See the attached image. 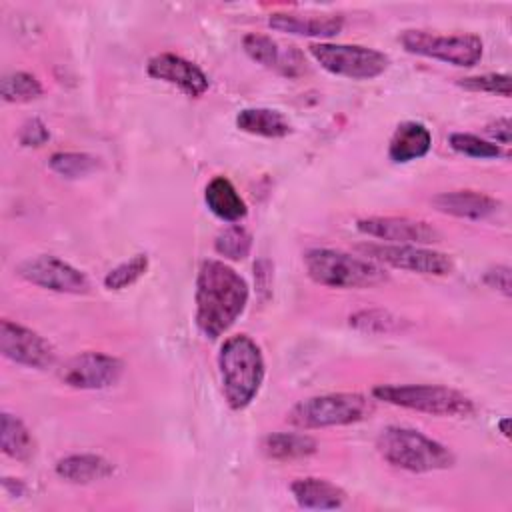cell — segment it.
Returning a JSON list of instances; mask_svg holds the SVG:
<instances>
[{
	"label": "cell",
	"instance_id": "cell-1",
	"mask_svg": "<svg viewBox=\"0 0 512 512\" xmlns=\"http://www.w3.org/2000/svg\"><path fill=\"white\" fill-rule=\"evenodd\" d=\"M250 298L248 282L230 264L206 258L196 274V326L208 338H220L242 316Z\"/></svg>",
	"mask_w": 512,
	"mask_h": 512
},
{
	"label": "cell",
	"instance_id": "cell-2",
	"mask_svg": "<svg viewBox=\"0 0 512 512\" xmlns=\"http://www.w3.org/2000/svg\"><path fill=\"white\" fill-rule=\"evenodd\" d=\"M222 392L232 410L248 408L264 382L266 364L260 346L246 334L226 338L218 352Z\"/></svg>",
	"mask_w": 512,
	"mask_h": 512
},
{
	"label": "cell",
	"instance_id": "cell-3",
	"mask_svg": "<svg viewBox=\"0 0 512 512\" xmlns=\"http://www.w3.org/2000/svg\"><path fill=\"white\" fill-rule=\"evenodd\" d=\"M378 454L394 468L406 472H436L454 466V454L448 446L406 426H386L376 436Z\"/></svg>",
	"mask_w": 512,
	"mask_h": 512
},
{
	"label": "cell",
	"instance_id": "cell-4",
	"mask_svg": "<svg viewBox=\"0 0 512 512\" xmlns=\"http://www.w3.org/2000/svg\"><path fill=\"white\" fill-rule=\"evenodd\" d=\"M302 260L308 276L328 288H372L388 280L386 270L374 260L334 248H310Z\"/></svg>",
	"mask_w": 512,
	"mask_h": 512
},
{
	"label": "cell",
	"instance_id": "cell-5",
	"mask_svg": "<svg viewBox=\"0 0 512 512\" xmlns=\"http://www.w3.org/2000/svg\"><path fill=\"white\" fill-rule=\"evenodd\" d=\"M372 396L392 406L446 418H466L476 410L466 394L442 384H378Z\"/></svg>",
	"mask_w": 512,
	"mask_h": 512
},
{
	"label": "cell",
	"instance_id": "cell-6",
	"mask_svg": "<svg viewBox=\"0 0 512 512\" xmlns=\"http://www.w3.org/2000/svg\"><path fill=\"white\" fill-rule=\"evenodd\" d=\"M374 410L372 400L358 392H332L296 402L286 420L300 430L348 426L366 420Z\"/></svg>",
	"mask_w": 512,
	"mask_h": 512
},
{
	"label": "cell",
	"instance_id": "cell-7",
	"mask_svg": "<svg viewBox=\"0 0 512 512\" xmlns=\"http://www.w3.org/2000/svg\"><path fill=\"white\" fill-rule=\"evenodd\" d=\"M400 44L406 52L434 58L452 66L472 68L482 60L484 42L478 34H434L428 30H404L400 34Z\"/></svg>",
	"mask_w": 512,
	"mask_h": 512
},
{
	"label": "cell",
	"instance_id": "cell-8",
	"mask_svg": "<svg viewBox=\"0 0 512 512\" xmlns=\"http://www.w3.org/2000/svg\"><path fill=\"white\" fill-rule=\"evenodd\" d=\"M308 52L326 72L350 80L378 78L390 66L388 54L360 44L316 42L308 46Z\"/></svg>",
	"mask_w": 512,
	"mask_h": 512
},
{
	"label": "cell",
	"instance_id": "cell-9",
	"mask_svg": "<svg viewBox=\"0 0 512 512\" xmlns=\"http://www.w3.org/2000/svg\"><path fill=\"white\" fill-rule=\"evenodd\" d=\"M360 250L370 256V260L416 274L448 276L454 270V260L446 252L418 244H362Z\"/></svg>",
	"mask_w": 512,
	"mask_h": 512
},
{
	"label": "cell",
	"instance_id": "cell-10",
	"mask_svg": "<svg viewBox=\"0 0 512 512\" xmlns=\"http://www.w3.org/2000/svg\"><path fill=\"white\" fill-rule=\"evenodd\" d=\"M16 274L38 288L58 292V294L90 292L88 276L80 268L72 266L70 262L54 254H40L20 262L16 268Z\"/></svg>",
	"mask_w": 512,
	"mask_h": 512
},
{
	"label": "cell",
	"instance_id": "cell-11",
	"mask_svg": "<svg viewBox=\"0 0 512 512\" xmlns=\"http://www.w3.org/2000/svg\"><path fill=\"white\" fill-rule=\"evenodd\" d=\"M0 350L4 358L26 368L46 370L56 362V350L44 336L6 318L0 322Z\"/></svg>",
	"mask_w": 512,
	"mask_h": 512
},
{
	"label": "cell",
	"instance_id": "cell-12",
	"mask_svg": "<svg viewBox=\"0 0 512 512\" xmlns=\"http://www.w3.org/2000/svg\"><path fill=\"white\" fill-rule=\"evenodd\" d=\"M124 372V362L104 352H82L60 368V380L76 390H104L114 386Z\"/></svg>",
	"mask_w": 512,
	"mask_h": 512
},
{
	"label": "cell",
	"instance_id": "cell-13",
	"mask_svg": "<svg viewBox=\"0 0 512 512\" xmlns=\"http://www.w3.org/2000/svg\"><path fill=\"white\" fill-rule=\"evenodd\" d=\"M358 232L378 238L384 244H434L442 240V234L424 220L406 216H368L356 222Z\"/></svg>",
	"mask_w": 512,
	"mask_h": 512
},
{
	"label": "cell",
	"instance_id": "cell-14",
	"mask_svg": "<svg viewBox=\"0 0 512 512\" xmlns=\"http://www.w3.org/2000/svg\"><path fill=\"white\" fill-rule=\"evenodd\" d=\"M146 74L154 80H162L166 84L176 86L190 98H200L210 88V80L198 64L172 52L152 56L146 64Z\"/></svg>",
	"mask_w": 512,
	"mask_h": 512
},
{
	"label": "cell",
	"instance_id": "cell-15",
	"mask_svg": "<svg viewBox=\"0 0 512 512\" xmlns=\"http://www.w3.org/2000/svg\"><path fill=\"white\" fill-rule=\"evenodd\" d=\"M244 52L264 68H270L282 76H298L302 72V54L296 46H282L274 38L258 32H250L242 38Z\"/></svg>",
	"mask_w": 512,
	"mask_h": 512
},
{
	"label": "cell",
	"instance_id": "cell-16",
	"mask_svg": "<svg viewBox=\"0 0 512 512\" xmlns=\"http://www.w3.org/2000/svg\"><path fill=\"white\" fill-rule=\"evenodd\" d=\"M432 206L448 216L466 220H484L498 212L500 202L478 190H450L432 198Z\"/></svg>",
	"mask_w": 512,
	"mask_h": 512
},
{
	"label": "cell",
	"instance_id": "cell-17",
	"mask_svg": "<svg viewBox=\"0 0 512 512\" xmlns=\"http://www.w3.org/2000/svg\"><path fill=\"white\" fill-rule=\"evenodd\" d=\"M268 26L276 32L308 36V38H332L342 26L344 18L334 14H296V12H272L268 18Z\"/></svg>",
	"mask_w": 512,
	"mask_h": 512
},
{
	"label": "cell",
	"instance_id": "cell-18",
	"mask_svg": "<svg viewBox=\"0 0 512 512\" xmlns=\"http://www.w3.org/2000/svg\"><path fill=\"white\" fill-rule=\"evenodd\" d=\"M290 492L300 508H310V510H336V508H342L348 498L344 488H340L338 484L326 478H316V476L296 478L290 484Z\"/></svg>",
	"mask_w": 512,
	"mask_h": 512
},
{
	"label": "cell",
	"instance_id": "cell-19",
	"mask_svg": "<svg viewBox=\"0 0 512 512\" xmlns=\"http://www.w3.org/2000/svg\"><path fill=\"white\" fill-rule=\"evenodd\" d=\"M432 148V132L416 120H406L396 126L390 144L388 156L396 164H408L412 160L424 158Z\"/></svg>",
	"mask_w": 512,
	"mask_h": 512
},
{
	"label": "cell",
	"instance_id": "cell-20",
	"mask_svg": "<svg viewBox=\"0 0 512 512\" xmlns=\"http://www.w3.org/2000/svg\"><path fill=\"white\" fill-rule=\"evenodd\" d=\"M54 470L66 482L92 484V482H100V480L112 476L114 464L100 454L82 452V454H70V456L60 458L56 462Z\"/></svg>",
	"mask_w": 512,
	"mask_h": 512
},
{
	"label": "cell",
	"instance_id": "cell-21",
	"mask_svg": "<svg viewBox=\"0 0 512 512\" xmlns=\"http://www.w3.org/2000/svg\"><path fill=\"white\" fill-rule=\"evenodd\" d=\"M208 210L222 222H240L248 214V206L236 186L226 176H214L204 188Z\"/></svg>",
	"mask_w": 512,
	"mask_h": 512
},
{
	"label": "cell",
	"instance_id": "cell-22",
	"mask_svg": "<svg viewBox=\"0 0 512 512\" xmlns=\"http://www.w3.org/2000/svg\"><path fill=\"white\" fill-rule=\"evenodd\" d=\"M260 448L268 458L288 462L316 454L318 442L304 432H272L262 438Z\"/></svg>",
	"mask_w": 512,
	"mask_h": 512
},
{
	"label": "cell",
	"instance_id": "cell-23",
	"mask_svg": "<svg viewBox=\"0 0 512 512\" xmlns=\"http://www.w3.org/2000/svg\"><path fill=\"white\" fill-rule=\"evenodd\" d=\"M236 128L264 138H284L292 126L280 110L274 108H244L236 114Z\"/></svg>",
	"mask_w": 512,
	"mask_h": 512
},
{
	"label": "cell",
	"instance_id": "cell-24",
	"mask_svg": "<svg viewBox=\"0 0 512 512\" xmlns=\"http://www.w3.org/2000/svg\"><path fill=\"white\" fill-rule=\"evenodd\" d=\"M0 446L8 458L20 460V462H26L34 452V440L30 436V430L18 416L10 412H2Z\"/></svg>",
	"mask_w": 512,
	"mask_h": 512
},
{
	"label": "cell",
	"instance_id": "cell-25",
	"mask_svg": "<svg viewBox=\"0 0 512 512\" xmlns=\"http://www.w3.org/2000/svg\"><path fill=\"white\" fill-rule=\"evenodd\" d=\"M44 92L40 80L24 70H14L4 74L2 82H0V94L4 102H14V104H22V102H32L36 98H40Z\"/></svg>",
	"mask_w": 512,
	"mask_h": 512
},
{
	"label": "cell",
	"instance_id": "cell-26",
	"mask_svg": "<svg viewBox=\"0 0 512 512\" xmlns=\"http://www.w3.org/2000/svg\"><path fill=\"white\" fill-rule=\"evenodd\" d=\"M214 250L226 260H244L252 250V234L240 224H230L216 234Z\"/></svg>",
	"mask_w": 512,
	"mask_h": 512
},
{
	"label": "cell",
	"instance_id": "cell-27",
	"mask_svg": "<svg viewBox=\"0 0 512 512\" xmlns=\"http://www.w3.org/2000/svg\"><path fill=\"white\" fill-rule=\"evenodd\" d=\"M48 166L62 178L76 180L92 174L100 162L96 156L86 152H54L48 160Z\"/></svg>",
	"mask_w": 512,
	"mask_h": 512
},
{
	"label": "cell",
	"instance_id": "cell-28",
	"mask_svg": "<svg viewBox=\"0 0 512 512\" xmlns=\"http://www.w3.org/2000/svg\"><path fill=\"white\" fill-rule=\"evenodd\" d=\"M404 320L394 316L388 310L382 308H370V310H360L350 316V326L368 332V334H390V332H400L404 328Z\"/></svg>",
	"mask_w": 512,
	"mask_h": 512
},
{
	"label": "cell",
	"instance_id": "cell-29",
	"mask_svg": "<svg viewBox=\"0 0 512 512\" xmlns=\"http://www.w3.org/2000/svg\"><path fill=\"white\" fill-rule=\"evenodd\" d=\"M448 144L454 152L464 154L468 158H480V160H492L504 156L502 146L494 144L492 140H484L470 132H454L448 136Z\"/></svg>",
	"mask_w": 512,
	"mask_h": 512
},
{
	"label": "cell",
	"instance_id": "cell-30",
	"mask_svg": "<svg viewBox=\"0 0 512 512\" xmlns=\"http://www.w3.org/2000/svg\"><path fill=\"white\" fill-rule=\"evenodd\" d=\"M150 260L148 254H134L132 258L120 262L104 276V288L106 290H124L138 282L148 272Z\"/></svg>",
	"mask_w": 512,
	"mask_h": 512
},
{
	"label": "cell",
	"instance_id": "cell-31",
	"mask_svg": "<svg viewBox=\"0 0 512 512\" xmlns=\"http://www.w3.org/2000/svg\"><path fill=\"white\" fill-rule=\"evenodd\" d=\"M456 84L468 92H486V94H496L504 98H510V92H512V78L510 74H502V72L466 76L456 80Z\"/></svg>",
	"mask_w": 512,
	"mask_h": 512
},
{
	"label": "cell",
	"instance_id": "cell-32",
	"mask_svg": "<svg viewBox=\"0 0 512 512\" xmlns=\"http://www.w3.org/2000/svg\"><path fill=\"white\" fill-rule=\"evenodd\" d=\"M50 140V130L40 118H28L18 130V142L26 148H40Z\"/></svg>",
	"mask_w": 512,
	"mask_h": 512
},
{
	"label": "cell",
	"instance_id": "cell-33",
	"mask_svg": "<svg viewBox=\"0 0 512 512\" xmlns=\"http://www.w3.org/2000/svg\"><path fill=\"white\" fill-rule=\"evenodd\" d=\"M482 280H484V284H486L488 288H494L496 292L504 294L506 298L512 294L510 268H508V266H502V264H500V266H494V268L486 270L484 276H482Z\"/></svg>",
	"mask_w": 512,
	"mask_h": 512
},
{
	"label": "cell",
	"instance_id": "cell-34",
	"mask_svg": "<svg viewBox=\"0 0 512 512\" xmlns=\"http://www.w3.org/2000/svg\"><path fill=\"white\" fill-rule=\"evenodd\" d=\"M486 134L492 138L494 144L508 146L510 144V134H512L510 118H496L494 122L486 124Z\"/></svg>",
	"mask_w": 512,
	"mask_h": 512
},
{
	"label": "cell",
	"instance_id": "cell-35",
	"mask_svg": "<svg viewBox=\"0 0 512 512\" xmlns=\"http://www.w3.org/2000/svg\"><path fill=\"white\" fill-rule=\"evenodd\" d=\"M2 486H4V492H8L10 496H22L26 492V486L20 478H8L4 476L2 478Z\"/></svg>",
	"mask_w": 512,
	"mask_h": 512
},
{
	"label": "cell",
	"instance_id": "cell-36",
	"mask_svg": "<svg viewBox=\"0 0 512 512\" xmlns=\"http://www.w3.org/2000/svg\"><path fill=\"white\" fill-rule=\"evenodd\" d=\"M496 426H498V430H500V434H502L504 438H510V418H508V416L500 418Z\"/></svg>",
	"mask_w": 512,
	"mask_h": 512
}]
</instances>
